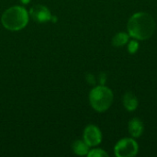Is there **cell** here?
<instances>
[{"label": "cell", "instance_id": "3957f363", "mask_svg": "<svg viewBox=\"0 0 157 157\" xmlns=\"http://www.w3.org/2000/svg\"><path fill=\"white\" fill-rule=\"evenodd\" d=\"M89 101L95 110L104 112L112 105L113 93L109 87L103 85L96 86L90 91Z\"/></svg>", "mask_w": 157, "mask_h": 157}, {"label": "cell", "instance_id": "5bb4252c", "mask_svg": "<svg viewBox=\"0 0 157 157\" xmlns=\"http://www.w3.org/2000/svg\"><path fill=\"white\" fill-rule=\"evenodd\" d=\"M99 79H100V84L101 85H104L105 82H106V79H107V76H106V74L102 73L99 76Z\"/></svg>", "mask_w": 157, "mask_h": 157}, {"label": "cell", "instance_id": "ba28073f", "mask_svg": "<svg viewBox=\"0 0 157 157\" xmlns=\"http://www.w3.org/2000/svg\"><path fill=\"white\" fill-rule=\"evenodd\" d=\"M123 105L128 111L135 110L138 107L137 97L132 92H127L123 97Z\"/></svg>", "mask_w": 157, "mask_h": 157}, {"label": "cell", "instance_id": "8fae6325", "mask_svg": "<svg viewBox=\"0 0 157 157\" xmlns=\"http://www.w3.org/2000/svg\"><path fill=\"white\" fill-rule=\"evenodd\" d=\"M87 155L89 157H108L109 155L102 149H93L88 152Z\"/></svg>", "mask_w": 157, "mask_h": 157}, {"label": "cell", "instance_id": "6da1fadb", "mask_svg": "<svg viewBox=\"0 0 157 157\" xmlns=\"http://www.w3.org/2000/svg\"><path fill=\"white\" fill-rule=\"evenodd\" d=\"M129 35L133 39L144 40L153 36L155 30V21L152 15L146 12L133 14L127 24Z\"/></svg>", "mask_w": 157, "mask_h": 157}, {"label": "cell", "instance_id": "5b68a950", "mask_svg": "<svg viewBox=\"0 0 157 157\" xmlns=\"http://www.w3.org/2000/svg\"><path fill=\"white\" fill-rule=\"evenodd\" d=\"M84 141L89 146H97L102 141V133L95 125H88L84 132Z\"/></svg>", "mask_w": 157, "mask_h": 157}, {"label": "cell", "instance_id": "9c48e42d", "mask_svg": "<svg viewBox=\"0 0 157 157\" xmlns=\"http://www.w3.org/2000/svg\"><path fill=\"white\" fill-rule=\"evenodd\" d=\"M74 152L78 155H87L89 152V145L85 141H75L73 144Z\"/></svg>", "mask_w": 157, "mask_h": 157}, {"label": "cell", "instance_id": "7a4b0ae2", "mask_svg": "<svg viewBox=\"0 0 157 157\" xmlns=\"http://www.w3.org/2000/svg\"><path fill=\"white\" fill-rule=\"evenodd\" d=\"M29 21V14L22 6H12L6 9L1 17L3 26L12 31L24 29Z\"/></svg>", "mask_w": 157, "mask_h": 157}, {"label": "cell", "instance_id": "8992f818", "mask_svg": "<svg viewBox=\"0 0 157 157\" xmlns=\"http://www.w3.org/2000/svg\"><path fill=\"white\" fill-rule=\"evenodd\" d=\"M29 14H30V17L35 21L40 22V23L47 22L49 20H52V18L50 10L42 5L33 6L30 8Z\"/></svg>", "mask_w": 157, "mask_h": 157}, {"label": "cell", "instance_id": "4fadbf2b", "mask_svg": "<svg viewBox=\"0 0 157 157\" xmlns=\"http://www.w3.org/2000/svg\"><path fill=\"white\" fill-rule=\"evenodd\" d=\"M86 80H87V82H88L90 85H95V83H96L95 77H94V75H87V76H86Z\"/></svg>", "mask_w": 157, "mask_h": 157}, {"label": "cell", "instance_id": "7c38bea8", "mask_svg": "<svg viewBox=\"0 0 157 157\" xmlns=\"http://www.w3.org/2000/svg\"><path fill=\"white\" fill-rule=\"evenodd\" d=\"M138 48H139V44L136 40H132L130 41L129 43V46H128V51L131 52V53H134L138 51Z\"/></svg>", "mask_w": 157, "mask_h": 157}, {"label": "cell", "instance_id": "277c9868", "mask_svg": "<svg viewBox=\"0 0 157 157\" xmlns=\"http://www.w3.org/2000/svg\"><path fill=\"white\" fill-rule=\"evenodd\" d=\"M115 155L118 157H132L139 151L137 143L132 138H124L120 140L114 147Z\"/></svg>", "mask_w": 157, "mask_h": 157}, {"label": "cell", "instance_id": "30bf717a", "mask_svg": "<svg viewBox=\"0 0 157 157\" xmlns=\"http://www.w3.org/2000/svg\"><path fill=\"white\" fill-rule=\"evenodd\" d=\"M130 35L125 32H119L112 38V45L115 47H121L125 45L129 41Z\"/></svg>", "mask_w": 157, "mask_h": 157}, {"label": "cell", "instance_id": "9a60e30c", "mask_svg": "<svg viewBox=\"0 0 157 157\" xmlns=\"http://www.w3.org/2000/svg\"><path fill=\"white\" fill-rule=\"evenodd\" d=\"M20 1H21V2H22L23 4H28V3H29V2L30 0H20Z\"/></svg>", "mask_w": 157, "mask_h": 157}, {"label": "cell", "instance_id": "52a82bcc", "mask_svg": "<svg viewBox=\"0 0 157 157\" xmlns=\"http://www.w3.org/2000/svg\"><path fill=\"white\" fill-rule=\"evenodd\" d=\"M128 130L132 137L139 138L144 131V123L139 118H133L129 121Z\"/></svg>", "mask_w": 157, "mask_h": 157}]
</instances>
